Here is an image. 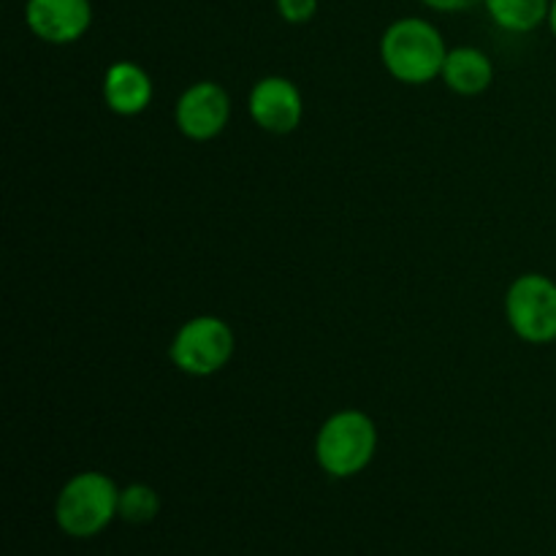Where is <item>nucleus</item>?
I'll return each mask as SVG.
<instances>
[{"instance_id": "0eeeda50", "label": "nucleus", "mask_w": 556, "mask_h": 556, "mask_svg": "<svg viewBox=\"0 0 556 556\" xmlns=\"http://www.w3.org/2000/svg\"><path fill=\"white\" fill-rule=\"evenodd\" d=\"M248 109L250 117L261 130L286 136L302 125L304 98L302 90L286 76H264L250 90Z\"/></svg>"}, {"instance_id": "1a4fd4ad", "label": "nucleus", "mask_w": 556, "mask_h": 556, "mask_svg": "<svg viewBox=\"0 0 556 556\" xmlns=\"http://www.w3.org/2000/svg\"><path fill=\"white\" fill-rule=\"evenodd\" d=\"M150 74L130 60H117L106 68L103 76V101L119 117H136L152 103Z\"/></svg>"}, {"instance_id": "7ed1b4c3", "label": "nucleus", "mask_w": 556, "mask_h": 556, "mask_svg": "<svg viewBox=\"0 0 556 556\" xmlns=\"http://www.w3.org/2000/svg\"><path fill=\"white\" fill-rule=\"evenodd\" d=\"M378 451V427L364 410H340L324 421L315 438V462L331 478H353L369 467Z\"/></svg>"}, {"instance_id": "f8f14e48", "label": "nucleus", "mask_w": 556, "mask_h": 556, "mask_svg": "<svg viewBox=\"0 0 556 556\" xmlns=\"http://www.w3.org/2000/svg\"><path fill=\"white\" fill-rule=\"evenodd\" d=\"M161 514V497L147 483H130L119 489V519L128 525H150Z\"/></svg>"}, {"instance_id": "6e6552de", "label": "nucleus", "mask_w": 556, "mask_h": 556, "mask_svg": "<svg viewBox=\"0 0 556 556\" xmlns=\"http://www.w3.org/2000/svg\"><path fill=\"white\" fill-rule=\"evenodd\" d=\"M25 22L36 38L47 43H74L90 30V0H27Z\"/></svg>"}, {"instance_id": "f03ea898", "label": "nucleus", "mask_w": 556, "mask_h": 556, "mask_svg": "<svg viewBox=\"0 0 556 556\" xmlns=\"http://www.w3.org/2000/svg\"><path fill=\"white\" fill-rule=\"evenodd\" d=\"M119 519V489L98 470L76 472L54 500V525L63 535L87 541Z\"/></svg>"}, {"instance_id": "423d86ee", "label": "nucleus", "mask_w": 556, "mask_h": 556, "mask_svg": "<svg viewBox=\"0 0 556 556\" xmlns=\"http://www.w3.org/2000/svg\"><path fill=\"white\" fill-rule=\"evenodd\" d=\"M231 119V98L217 81H195L179 96L174 123L190 141H210L226 130Z\"/></svg>"}, {"instance_id": "20e7f679", "label": "nucleus", "mask_w": 556, "mask_h": 556, "mask_svg": "<svg viewBox=\"0 0 556 556\" xmlns=\"http://www.w3.org/2000/svg\"><path fill=\"white\" fill-rule=\"evenodd\" d=\"M233 348H237V340L226 320L217 315H195L188 324L179 326L168 356L179 372L190 378H210L231 362Z\"/></svg>"}, {"instance_id": "9b49d317", "label": "nucleus", "mask_w": 556, "mask_h": 556, "mask_svg": "<svg viewBox=\"0 0 556 556\" xmlns=\"http://www.w3.org/2000/svg\"><path fill=\"white\" fill-rule=\"evenodd\" d=\"M494 25L508 33H532L548 22L552 0H483Z\"/></svg>"}, {"instance_id": "9d476101", "label": "nucleus", "mask_w": 556, "mask_h": 556, "mask_svg": "<svg viewBox=\"0 0 556 556\" xmlns=\"http://www.w3.org/2000/svg\"><path fill=\"white\" fill-rule=\"evenodd\" d=\"M443 81L456 96H481L494 81V63L486 52L476 47L448 49L443 65Z\"/></svg>"}, {"instance_id": "2eb2a0df", "label": "nucleus", "mask_w": 556, "mask_h": 556, "mask_svg": "<svg viewBox=\"0 0 556 556\" xmlns=\"http://www.w3.org/2000/svg\"><path fill=\"white\" fill-rule=\"evenodd\" d=\"M548 27H552V33L556 38V0H552V11H548Z\"/></svg>"}, {"instance_id": "4468645a", "label": "nucleus", "mask_w": 556, "mask_h": 556, "mask_svg": "<svg viewBox=\"0 0 556 556\" xmlns=\"http://www.w3.org/2000/svg\"><path fill=\"white\" fill-rule=\"evenodd\" d=\"M421 3L429 5L432 11H440V14H456V11L476 9L483 0H421Z\"/></svg>"}, {"instance_id": "ddd939ff", "label": "nucleus", "mask_w": 556, "mask_h": 556, "mask_svg": "<svg viewBox=\"0 0 556 556\" xmlns=\"http://www.w3.org/2000/svg\"><path fill=\"white\" fill-rule=\"evenodd\" d=\"M277 14L288 25H304L318 14V0H277Z\"/></svg>"}, {"instance_id": "39448f33", "label": "nucleus", "mask_w": 556, "mask_h": 556, "mask_svg": "<svg viewBox=\"0 0 556 556\" xmlns=\"http://www.w3.org/2000/svg\"><path fill=\"white\" fill-rule=\"evenodd\" d=\"M505 315L519 340L548 345L556 340V282L541 271H527L505 293Z\"/></svg>"}, {"instance_id": "f257e3e1", "label": "nucleus", "mask_w": 556, "mask_h": 556, "mask_svg": "<svg viewBox=\"0 0 556 556\" xmlns=\"http://www.w3.org/2000/svg\"><path fill=\"white\" fill-rule=\"evenodd\" d=\"M445 58L448 49L443 33L421 16H402L391 22L380 38V60L402 85H429L443 74Z\"/></svg>"}]
</instances>
